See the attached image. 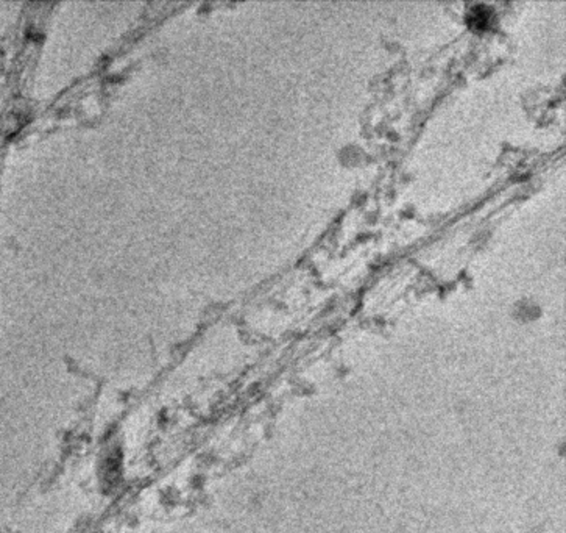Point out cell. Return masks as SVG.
I'll use <instances>...</instances> for the list:
<instances>
[{
    "mask_svg": "<svg viewBox=\"0 0 566 533\" xmlns=\"http://www.w3.org/2000/svg\"><path fill=\"white\" fill-rule=\"evenodd\" d=\"M493 12L487 5L477 4L469 12V22L475 27H488L493 20Z\"/></svg>",
    "mask_w": 566,
    "mask_h": 533,
    "instance_id": "6da1fadb",
    "label": "cell"
}]
</instances>
